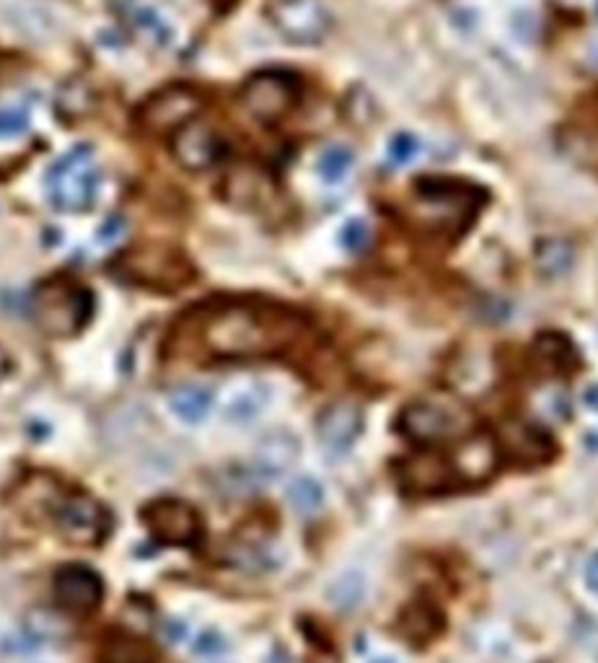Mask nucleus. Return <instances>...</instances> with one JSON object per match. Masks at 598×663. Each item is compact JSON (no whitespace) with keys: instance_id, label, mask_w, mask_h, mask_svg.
Masks as SVG:
<instances>
[{"instance_id":"obj_6","label":"nucleus","mask_w":598,"mask_h":663,"mask_svg":"<svg viewBox=\"0 0 598 663\" xmlns=\"http://www.w3.org/2000/svg\"><path fill=\"white\" fill-rule=\"evenodd\" d=\"M301 99V83L285 70H259L241 86V104L254 120L280 122Z\"/></svg>"},{"instance_id":"obj_29","label":"nucleus","mask_w":598,"mask_h":663,"mask_svg":"<svg viewBox=\"0 0 598 663\" xmlns=\"http://www.w3.org/2000/svg\"><path fill=\"white\" fill-rule=\"evenodd\" d=\"M366 596V581L360 573H345L329 588V599L334 607L340 609H355Z\"/></svg>"},{"instance_id":"obj_21","label":"nucleus","mask_w":598,"mask_h":663,"mask_svg":"<svg viewBox=\"0 0 598 663\" xmlns=\"http://www.w3.org/2000/svg\"><path fill=\"white\" fill-rule=\"evenodd\" d=\"M531 355H534L536 368H542L549 376H565V373L575 371V366H578L575 348L562 335L536 337Z\"/></svg>"},{"instance_id":"obj_8","label":"nucleus","mask_w":598,"mask_h":663,"mask_svg":"<svg viewBox=\"0 0 598 663\" xmlns=\"http://www.w3.org/2000/svg\"><path fill=\"white\" fill-rule=\"evenodd\" d=\"M50 516L60 534L76 544H96L109 531L107 508L86 493H60L52 503Z\"/></svg>"},{"instance_id":"obj_5","label":"nucleus","mask_w":598,"mask_h":663,"mask_svg":"<svg viewBox=\"0 0 598 663\" xmlns=\"http://www.w3.org/2000/svg\"><path fill=\"white\" fill-rule=\"evenodd\" d=\"M399 430L415 443H446L472 430V415L454 399H417L399 415Z\"/></svg>"},{"instance_id":"obj_16","label":"nucleus","mask_w":598,"mask_h":663,"mask_svg":"<svg viewBox=\"0 0 598 663\" xmlns=\"http://www.w3.org/2000/svg\"><path fill=\"white\" fill-rule=\"evenodd\" d=\"M301 456V443L288 430H272L254 449V474L262 480L283 477Z\"/></svg>"},{"instance_id":"obj_7","label":"nucleus","mask_w":598,"mask_h":663,"mask_svg":"<svg viewBox=\"0 0 598 663\" xmlns=\"http://www.w3.org/2000/svg\"><path fill=\"white\" fill-rule=\"evenodd\" d=\"M277 34L293 45H316L332 32L334 16L327 0H272L267 8Z\"/></svg>"},{"instance_id":"obj_9","label":"nucleus","mask_w":598,"mask_h":663,"mask_svg":"<svg viewBox=\"0 0 598 663\" xmlns=\"http://www.w3.org/2000/svg\"><path fill=\"white\" fill-rule=\"evenodd\" d=\"M202 109V96L189 86L161 89L140 109V125L153 135H174L184 125L197 120Z\"/></svg>"},{"instance_id":"obj_30","label":"nucleus","mask_w":598,"mask_h":663,"mask_svg":"<svg viewBox=\"0 0 598 663\" xmlns=\"http://www.w3.org/2000/svg\"><path fill=\"white\" fill-rule=\"evenodd\" d=\"M32 127V114L24 107H0V143H11L29 133Z\"/></svg>"},{"instance_id":"obj_1","label":"nucleus","mask_w":598,"mask_h":663,"mask_svg":"<svg viewBox=\"0 0 598 663\" xmlns=\"http://www.w3.org/2000/svg\"><path fill=\"white\" fill-rule=\"evenodd\" d=\"M205 355L218 360L270 358L303 335L301 314L272 301H213L189 316Z\"/></svg>"},{"instance_id":"obj_36","label":"nucleus","mask_w":598,"mask_h":663,"mask_svg":"<svg viewBox=\"0 0 598 663\" xmlns=\"http://www.w3.org/2000/svg\"><path fill=\"white\" fill-rule=\"evenodd\" d=\"M164 632H166V635H169L171 640H174V643H177V640L184 638V632H187V627H184L182 622H169V625L164 627Z\"/></svg>"},{"instance_id":"obj_17","label":"nucleus","mask_w":598,"mask_h":663,"mask_svg":"<svg viewBox=\"0 0 598 663\" xmlns=\"http://www.w3.org/2000/svg\"><path fill=\"white\" fill-rule=\"evenodd\" d=\"M3 21L11 26L13 32H19L24 39L32 42H50L60 34V19L55 11H50L42 3L32 0H13L3 8Z\"/></svg>"},{"instance_id":"obj_28","label":"nucleus","mask_w":598,"mask_h":663,"mask_svg":"<svg viewBox=\"0 0 598 663\" xmlns=\"http://www.w3.org/2000/svg\"><path fill=\"white\" fill-rule=\"evenodd\" d=\"M288 503L298 513H314L324 503V487L314 477H298L288 487Z\"/></svg>"},{"instance_id":"obj_22","label":"nucleus","mask_w":598,"mask_h":663,"mask_svg":"<svg viewBox=\"0 0 598 663\" xmlns=\"http://www.w3.org/2000/svg\"><path fill=\"white\" fill-rule=\"evenodd\" d=\"M169 410L187 425L202 423L213 410V392L202 384H182L169 392Z\"/></svg>"},{"instance_id":"obj_14","label":"nucleus","mask_w":598,"mask_h":663,"mask_svg":"<svg viewBox=\"0 0 598 663\" xmlns=\"http://www.w3.org/2000/svg\"><path fill=\"white\" fill-rule=\"evenodd\" d=\"M55 596L65 612L86 617L101 607L104 583H101L99 573H94L86 565H65L55 575Z\"/></svg>"},{"instance_id":"obj_24","label":"nucleus","mask_w":598,"mask_h":663,"mask_svg":"<svg viewBox=\"0 0 598 663\" xmlns=\"http://www.w3.org/2000/svg\"><path fill=\"white\" fill-rule=\"evenodd\" d=\"M130 19H133V26L140 32V37L148 39L153 47H158V50L171 47V42H174V26L166 21V16L158 11V8L140 3V6H133Z\"/></svg>"},{"instance_id":"obj_2","label":"nucleus","mask_w":598,"mask_h":663,"mask_svg":"<svg viewBox=\"0 0 598 663\" xmlns=\"http://www.w3.org/2000/svg\"><path fill=\"white\" fill-rule=\"evenodd\" d=\"M482 195L456 179H422L415 192L404 197L402 223L425 239H459L477 218Z\"/></svg>"},{"instance_id":"obj_25","label":"nucleus","mask_w":598,"mask_h":663,"mask_svg":"<svg viewBox=\"0 0 598 663\" xmlns=\"http://www.w3.org/2000/svg\"><path fill=\"white\" fill-rule=\"evenodd\" d=\"M101 653H104V663H158L151 645L127 632L112 635Z\"/></svg>"},{"instance_id":"obj_15","label":"nucleus","mask_w":598,"mask_h":663,"mask_svg":"<svg viewBox=\"0 0 598 663\" xmlns=\"http://www.w3.org/2000/svg\"><path fill=\"white\" fill-rule=\"evenodd\" d=\"M503 449L518 464H542L554 454V441L542 425L526 420H510L500 433Z\"/></svg>"},{"instance_id":"obj_26","label":"nucleus","mask_w":598,"mask_h":663,"mask_svg":"<svg viewBox=\"0 0 598 663\" xmlns=\"http://www.w3.org/2000/svg\"><path fill=\"white\" fill-rule=\"evenodd\" d=\"M534 262L542 275L560 278L573 267V247L565 239H542L536 244Z\"/></svg>"},{"instance_id":"obj_34","label":"nucleus","mask_w":598,"mask_h":663,"mask_svg":"<svg viewBox=\"0 0 598 663\" xmlns=\"http://www.w3.org/2000/svg\"><path fill=\"white\" fill-rule=\"evenodd\" d=\"M226 648H228L226 638H223L218 630H205L195 643L197 656H208V658L221 656V653H226Z\"/></svg>"},{"instance_id":"obj_12","label":"nucleus","mask_w":598,"mask_h":663,"mask_svg":"<svg viewBox=\"0 0 598 663\" xmlns=\"http://www.w3.org/2000/svg\"><path fill=\"white\" fill-rule=\"evenodd\" d=\"M399 485L410 495H438L461 485L451 456L438 451L412 454L399 464Z\"/></svg>"},{"instance_id":"obj_39","label":"nucleus","mask_w":598,"mask_h":663,"mask_svg":"<svg viewBox=\"0 0 598 663\" xmlns=\"http://www.w3.org/2000/svg\"><path fill=\"white\" fill-rule=\"evenodd\" d=\"M376 663H394V661H376Z\"/></svg>"},{"instance_id":"obj_19","label":"nucleus","mask_w":598,"mask_h":663,"mask_svg":"<svg viewBox=\"0 0 598 663\" xmlns=\"http://www.w3.org/2000/svg\"><path fill=\"white\" fill-rule=\"evenodd\" d=\"M498 459L500 451L490 436H472L451 454L461 485L464 482L466 485H474V482L492 477V472L498 469Z\"/></svg>"},{"instance_id":"obj_11","label":"nucleus","mask_w":598,"mask_h":663,"mask_svg":"<svg viewBox=\"0 0 598 663\" xmlns=\"http://www.w3.org/2000/svg\"><path fill=\"white\" fill-rule=\"evenodd\" d=\"M125 272L138 283L153 285V288H164L174 291L189 283L192 278V265L187 262L184 254L171 247H148L127 257Z\"/></svg>"},{"instance_id":"obj_32","label":"nucleus","mask_w":598,"mask_h":663,"mask_svg":"<svg viewBox=\"0 0 598 663\" xmlns=\"http://www.w3.org/2000/svg\"><path fill=\"white\" fill-rule=\"evenodd\" d=\"M386 153H389V161L394 166H407L412 164L417 158V153H420V140H417L412 133H397L389 140Z\"/></svg>"},{"instance_id":"obj_20","label":"nucleus","mask_w":598,"mask_h":663,"mask_svg":"<svg viewBox=\"0 0 598 663\" xmlns=\"http://www.w3.org/2000/svg\"><path fill=\"white\" fill-rule=\"evenodd\" d=\"M270 405V389L262 381H249V384L236 386L226 397L223 405V417L233 425H246L254 423L265 407Z\"/></svg>"},{"instance_id":"obj_37","label":"nucleus","mask_w":598,"mask_h":663,"mask_svg":"<svg viewBox=\"0 0 598 663\" xmlns=\"http://www.w3.org/2000/svg\"><path fill=\"white\" fill-rule=\"evenodd\" d=\"M8 371H11V355H8L6 348L0 345V379H3Z\"/></svg>"},{"instance_id":"obj_38","label":"nucleus","mask_w":598,"mask_h":663,"mask_svg":"<svg viewBox=\"0 0 598 663\" xmlns=\"http://www.w3.org/2000/svg\"><path fill=\"white\" fill-rule=\"evenodd\" d=\"M586 402H588V405L598 407V386H593V389H588V392H586Z\"/></svg>"},{"instance_id":"obj_18","label":"nucleus","mask_w":598,"mask_h":663,"mask_svg":"<svg viewBox=\"0 0 598 663\" xmlns=\"http://www.w3.org/2000/svg\"><path fill=\"white\" fill-rule=\"evenodd\" d=\"M316 430H319V441L329 451H345L353 446L363 430V412L350 402H334L319 415Z\"/></svg>"},{"instance_id":"obj_35","label":"nucleus","mask_w":598,"mask_h":663,"mask_svg":"<svg viewBox=\"0 0 598 663\" xmlns=\"http://www.w3.org/2000/svg\"><path fill=\"white\" fill-rule=\"evenodd\" d=\"M586 583L591 591H596L598 594V552L591 557V560H588V565H586Z\"/></svg>"},{"instance_id":"obj_23","label":"nucleus","mask_w":598,"mask_h":663,"mask_svg":"<svg viewBox=\"0 0 598 663\" xmlns=\"http://www.w3.org/2000/svg\"><path fill=\"white\" fill-rule=\"evenodd\" d=\"M443 627V617L441 612L433 607V604H422V601H415L410 607L404 609L402 622H399V632H402L404 638L412 640L415 645L428 643L433 640Z\"/></svg>"},{"instance_id":"obj_33","label":"nucleus","mask_w":598,"mask_h":663,"mask_svg":"<svg viewBox=\"0 0 598 663\" xmlns=\"http://www.w3.org/2000/svg\"><path fill=\"white\" fill-rule=\"evenodd\" d=\"M342 247L347 252H363L368 247V226L358 218L353 221H347L345 228H342Z\"/></svg>"},{"instance_id":"obj_31","label":"nucleus","mask_w":598,"mask_h":663,"mask_svg":"<svg viewBox=\"0 0 598 663\" xmlns=\"http://www.w3.org/2000/svg\"><path fill=\"white\" fill-rule=\"evenodd\" d=\"M567 153L580 161V164L593 166L598 169V135L588 133V130H573L570 135H565Z\"/></svg>"},{"instance_id":"obj_10","label":"nucleus","mask_w":598,"mask_h":663,"mask_svg":"<svg viewBox=\"0 0 598 663\" xmlns=\"http://www.w3.org/2000/svg\"><path fill=\"white\" fill-rule=\"evenodd\" d=\"M143 524L158 542L195 544L202 534L200 513L182 498H156L143 508Z\"/></svg>"},{"instance_id":"obj_3","label":"nucleus","mask_w":598,"mask_h":663,"mask_svg":"<svg viewBox=\"0 0 598 663\" xmlns=\"http://www.w3.org/2000/svg\"><path fill=\"white\" fill-rule=\"evenodd\" d=\"M101 171L91 146H76L60 153L45 174L47 200L60 213H89L101 195Z\"/></svg>"},{"instance_id":"obj_4","label":"nucleus","mask_w":598,"mask_h":663,"mask_svg":"<svg viewBox=\"0 0 598 663\" xmlns=\"http://www.w3.org/2000/svg\"><path fill=\"white\" fill-rule=\"evenodd\" d=\"M39 329L52 337H70L86 327L91 316V296L86 288L68 280L39 285L32 301Z\"/></svg>"},{"instance_id":"obj_27","label":"nucleus","mask_w":598,"mask_h":663,"mask_svg":"<svg viewBox=\"0 0 598 663\" xmlns=\"http://www.w3.org/2000/svg\"><path fill=\"white\" fill-rule=\"evenodd\" d=\"M353 161L355 156L347 146H329L324 148L319 161H316V171H319V177H322L327 184H337L350 174Z\"/></svg>"},{"instance_id":"obj_13","label":"nucleus","mask_w":598,"mask_h":663,"mask_svg":"<svg viewBox=\"0 0 598 663\" xmlns=\"http://www.w3.org/2000/svg\"><path fill=\"white\" fill-rule=\"evenodd\" d=\"M223 140L213 127L195 120L171 135V153L177 164L187 171H208L223 158Z\"/></svg>"}]
</instances>
